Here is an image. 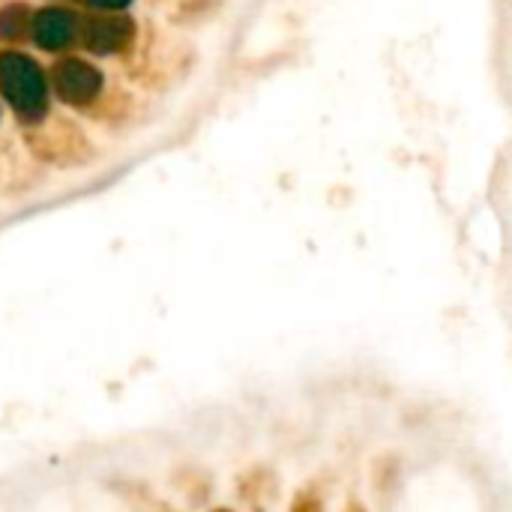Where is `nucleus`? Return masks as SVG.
Here are the masks:
<instances>
[{
    "mask_svg": "<svg viewBox=\"0 0 512 512\" xmlns=\"http://www.w3.org/2000/svg\"><path fill=\"white\" fill-rule=\"evenodd\" d=\"M345 512H366V510H363V507H360V504H354V507H351V510H345Z\"/></svg>",
    "mask_w": 512,
    "mask_h": 512,
    "instance_id": "nucleus-1",
    "label": "nucleus"
}]
</instances>
